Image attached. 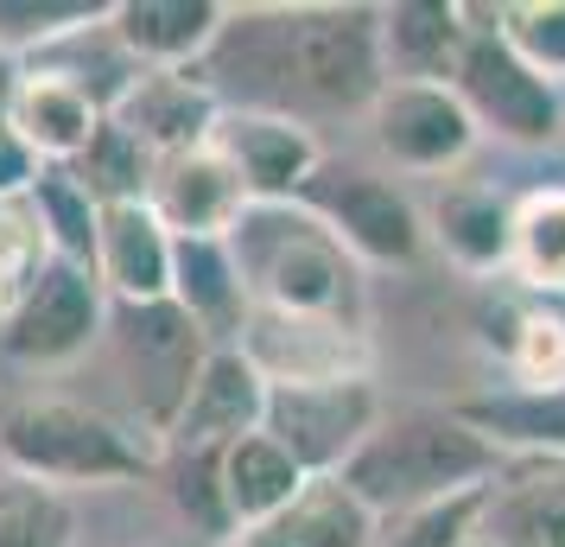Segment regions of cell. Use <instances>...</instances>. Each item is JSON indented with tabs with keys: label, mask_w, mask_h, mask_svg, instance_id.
Returning <instances> with one entry per match:
<instances>
[{
	"label": "cell",
	"mask_w": 565,
	"mask_h": 547,
	"mask_svg": "<svg viewBox=\"0 0 565 547\" xmlns=\"http://www.w3.org/2000/svg\"><path fill=\"white\" fill-rule=\"evenodd\" d=\"M223 0H115L108 32L140 71H198L230 27Z\"/></svg>",
	"instance_id": "obj_14"
},
{
	"label": "cell",
	"mask_w": 565,
	"mask_h": 547,
	"mask_svg": "<svg viewBox=\"0 0 565 547\" xmlns=\"http://www.w3.org/2000/svg\"><path fill=\"white\" fill-rule=\"evenodd\" d=\"M77 172V185L96 198V204H134V198H147L153 191V172H159V159L134 140L115 115H108L103 128H96V140H89V154L71 166Z\"/></svg>",
	"instance_id": "obj_30"
},
{
	"label": "cell",
	"mask_w": 565,
	"mask_h": 547,
	"mask_svg": "<svg viewBox=\"0 0 565 547\" xmlns=\"http://www.w3.org/2000/svg\"><path fill=\"white\" fill-rule=\"evenodd\" d=\"M159 477H172V503H179V516L191 522L204 541H235L216 452H166V471H159Z\"/></svg>",
	"instance_id": "obj_34"
},
{
	"label": "cell",
	"mask_w": 565,
	"mask_h": 547,
	"mask_svg": "<svg viewBox=\"0 0 565 547\" xmlns=\"http://www.w3.org/2000/svg\"><path fill=\"white\" fill-rule=\"evenodd\" d=\"M235 350L260 369L267 389H299V382H356L375 376V344L369 325H343V318H311V313H274L255 306Z\"/></svg>",
	"instance_id": "obj_10"
},
{
	"label": "cell",
	"mask_w": 565,
	"mask_h": 547,
	"mask_svg": "<svg viewBox=\"0 0 565 547\" xmlns=\"http://www.w3.org/2000/svg\"><path fill=\"white\" fill-rule=\"evenodd\" d=\"M509 477V459L458 414V408H387L382 427L369 433L343 484L375 509L382 522L413 516L426 503H445V496L463 491H489Z\"/></svg>",
	"instance_id": "obj_2"
},
{
	"label": "cell",
	"mask_w": 565,
	"mask_h": 547,
	"mask_svg": "<svg viewBox=\"0 0 565 547\" xmlns=\"http://www.w3.org/2000/svg\"><path fill=\"white\" fill-rule=\"evenodd\" d=\"M172 255L179 235L159 223L147 198L134 204H103V235H96V281L115 306H159L172 299Z\"/></svg>",
	"instance_id": "obj_16"
},
{
	"label": "cell",
	"mask_w": 565,
	"mask_h": 547,
	"mask_svg": "<svg viewBox=\"0 0 565 547\" xmlns=\"http://www.w3.org/2000/svg\"><path fill=\"white\" fill-rule=\"evenodd\" d=\"M489 491H463V496H445V503H426V509H413V516H394L382 522V535L375 547H463L489 516Z\"/></svg>",
	"instance_id": "obj_33"
},
{
	"label": "cell",
	"mask_w": 565,
	"mask_h": 547,
	"mask_svg": "<svg viewBox=\"0 0 565 547\" xmlns=\"http://www.w3.org/2000/svg\"><path fill=\"white\" fill-rule=\"evenodd\" d=\"M115 122L153 159H179L191 147H210L223 122V96L204 83V71H140L134 90L115 103Z\"/></svg>",
	"instance_id": "obj_13"
},
{
	"label": "cell",
	"mask_w": 565,
	"mask_h": 547,
	"mask_svg": "<svg viewBox=\"0 0 565 547\" xmlns=\"http://www.w3.org/2000/svg\"><path fill=\"white\" fill-rule=\"evenodd\" d=\"M216 471H223V503H230L235 541L255 535V528H267L274 516H286L311 484L267 433H248V440L223 445V452H216Z\"/></svg>",
	"instance_id": "obj_22"
},
{
	"label": "cell",
	"mask_w": 565,
	"mask_h": 547,
	"mask_svg": "<svg viewBox=\"0 0 565 547\" xmlns=\"http://www.w3.org/2000/svg\"><path fill=\"white\" fill-rule=\"evenodd\" d=\"M495 357L514 376V389H565V313H553L546 299H514L502 306V338Z\"/></svg>",
	"instance_id": "obj_26"
},
{
	"label": "cell",
	"mask_w": 565,
	"mask_h": 547,
	"mask_svg": "<svg viewBox=\"0 0 565 547\" xmlns=\"http://www.w3.org/2000/svg\"><path fill=\"white\" fill-rule=\"evenodd\" d=\"M362 122H369L375 154L413 179H451L483 147V128L470 122L451 83H387Z\"/></svg>",
	"instance_id": "obj_9"
},
{
	"label": "cell",
	"mask_w": 565,
	"mask_h": 547,
	"mask_svg": "<svg viewBox=\"0 0 565 547\" xmlns=\"http://www.w3.org/2000/svg\"><path fill=\"white\" fill-rule=\"evenodd\" d=\"M52 242H45V223H39V210L32 198H13V204H0V325L20 313V299L39 287V274L52 267Z\"/></svg>",
	"instance_id": "obj_32"
},
{
	"label": "cell",
	"mask_w": 565,
	"mask_h": 547,
	"mask_svg": "<svg viewBox=\"0 0 565 547\" xmlns=\"http://www.w3.org/2000/svg\"><path fill=\"white\" fill-rule=\"evenodd\" d=\"M210 147L235 166L248 204H299L311 172L324 166L318 134L299 115H280V108H223Z\"/></svg>",
	"instance_id": "obj_11"
},
{
	"label": "cell",
	"mask_w": 565,
	"mask_h": 547,
	"mask_svg": "<svg viewBox=\"0 0 565 547\" xmlns=\"http://www.w3.org/2000/svg\"><path fill=\"white\" fill-rule=\"evenodd\" d=\"M103 122H108L103 103L89 90H77L64 71H52V64H26V77L7 103V128L20 134V147L39 166H77Z\"/></svg>",
	"instance_id": "obj_17"
},
{
	"label": "cell",
	"mask_w": 565,
	"mask_h": 547,
	"mask_svg": "<svg viewBox=\"0 0 565 547\" xmlns=\"http://www.w3.org/2000/svg\"><path fill=\"white\" fill-rule=\"evenodd\" d=\"M426 249L463 281H502L514 261V198L483 179H438L426 198Z\"/></svg>",
	"instance_id": "obj_12"
},
{
	"label": "cell",
	"mask_w": 565,
	"mask_h": 547,
	"mask_svg": "<svg viewBox=\"0 0 565 547\" xmlns=\"http://www.w3.org/2000/svg\"><path fill=\"white\" fill-rule=\"evenodd\" d=\"M470 45H463V64L451 90L463 96L470 122L483 128V140H502V147H521V154H540V147H559L565 140V90H553L546 77H534L521 57L502 45V32L489 27L483 7H470Z\"/></svg>",
	"instance_id": "obj_6"
},
{
	"label": "cell",
	"mask_w": 565,
	"mask_h": 547,
	"mask_svg": "<svg viewBox=\"0 0 565 547\" xmlns=\"http://www.w3.org/2000/svg\"><path fill=\"white\" fill-rule=\"evenodd\" d=\"M0 471L39 477L52 491H115V484H147L166 471V440L128 414H108L96 401L52 389H26L0 401Z\"/></svg>",
	"instance_id": "obj_1"
},
{
	"label": "cell",
	"mask_w": 565,
	"mask_h": 547,
	"mask_svg": "<svg viewBox=\"0 0 565 547\" xmlns=\"http://www.w3.org/2000/svg\"><path fill=\"white\" fill-rule=\"evenodd\" d=\"M103 350L121 376V389H128V420L147 427L153 440H172L184 401H191V382H198V369L216 344L172 299H159V306H115Z\"/></svg>",
	"instance_id": "obj_4"
},
{
	"label": "cell",
	"mask_w": 565,
	"mask_h": 547,
	"mask_svg": "<svg viewBox=\"0 0 565 547\" xmlns=\"http://www.w3.org/2000/svg\"><path fill=\"white\" fill-rule=\"evenodd\" d=\"M32 210H39V223H45V242H52L57 261H71V267H89L96 274V235H103V204L89 198L77 185L71 166H39V179H32Z\"/></svg>",
	"instance_id": "obj_27"
},
{
	"label": "cell",
	"mask_w": 565,
	"mask_h": 547,
	"mask_svg": "<svg viewBox=\"0 0 565 547\" xmlns=\"http://www.w3.org/2000/svg\"><path fill=\"white\" fill-rule=\"evenodd\" d=\"M255 306L369 325V267L306 204H248L230 235Z\"/></svg>",
	"instance_id": "obj_3"
},
{
	"label": "cell",
	"mask_w": 565,
	"mask_h": 547,
	"mask_svg": "<svg viewBox=\"0 0 565 547\" xmlns=\"http://www.w3.org/2000/svg\"><path fill=\"white\" fill-rule=\"evenodd\" d=\"M299 204L362 261V267H413L426 255V210L413 204L401 185L362 166V159H331L311 172Z\"/></svg>",
	"instance_id": "obj_5"
},
{
	"label": "cell",
	"mask_w": 565,
	"mask_h": 547,
	"mask_svg": "<svg viewBox=\"0 0 565 547\" xmlns=\"http://www.w3.org/2000/svg\"><path fill=\"white\" fill-rule=\"evenodd\" d=\"M103 0H0V52L32 64V57L57 52L64 39L103 27Z\"/></svg>",
	"instance_id": "obj_29"
},
{
	"label": "cell",
	"mask_w": 565,
	"mask_h": 547,
	"mask_svg": "<svg viewBox=\"0 0 565 547\" xmlns=\"http://www.w3.org/2000/svg\"><path fill=\"white\" fill-rule=\"evenodd\" d=\"M502 459H534V465H565V389H483L451 401Z\"/></svg>",
	"instance_id": "obj_21"
},
{
	"label": "cell",
	"mask_w": 565,
	"mask_h": 547,
	"mask_svg": "<svg viewBox=\"0 0 565 547\" xmlns=\"http://www.w3.org/2000/svg\"><path fill=\"white\" fill-rule=\"evenodd\" d=\"M463 547H495V535H489V528H477V535H470Z\"/></svg>",
	"instance_id": "obj_37"
},
{
	"label": "cell",
	"mask_w": 565,
	"mask_h": 547,
	"mask_svg": "<svg viewBox=\"0 0 565 547\" xmlns=\"http://www.w3.org/2000/svg\"><path fill=\"white\" fill-rule=\"evenodd\" d=\"M20 77H26V64L0 52V122H7V103H13V90H20Z\"/></svg>",
	"instance_id": "obj_36"
},
{
	"label": "cell",
	"mask_w": 565,
	"mask_h": 547,
	"mask_svg": "<svg viewBox=\"0 0 565 547\" xmlns=\"http://www.w3.org/2000/svg\"><path fill=\"white\" fill-rule=\"evenodd\" d=\"M483 528L495 535V547H565V465L502 477Z\"/></svg>",
	"instance_id": "obj_25"
},
{
	"label": "cell",
	"mask_w": 565,
	"mask_h": 547,
	"mask_svg": "<svg viewBox=\"0 0 565 547\" xmlns=\"http://www.w3.org/2000/svg\"><path fill=\"white\" fill-rule=\"evenodd\" d=\"M32 179H39V159L20 147V134L0 122V204H13V198H26Z\"/></svg>",
	"instance_id": "obj_35"
},
{
	"label": "cell",
	"mask_w": 565,
	"mask_h": 547,
	"mask_svg": "<svg viewBox=\"0 0 565 547\" xmlns=\"http://www.w3.org/2000/svg\"><path fill=\"white\" fill-rule=\"evenodd\" d=\"M260 414H267L260 369L235 344H216L204 357V369H198V382H191V401H184L166 452H223V445L260 433Z\"/></svg>",
	"instance_id": "obj_15"
},
{
	"label": "cell",
	"mask_w": 565,
	"mask_h": 547,
	"mask_svg": "<svg viewBox=\"0 0 565 547\" xmlns=\"http://www.w3.org/2000/svg\"><path fill=\"white\" fill-rule=\"evenodd\" d=\"M470 32H477V20L458 0H394V7H382L387 83H451Z\"/></svg>",
	"instance_id": "obj_19"
},
{
	"label": "cell",
	"mask_w": 565,
	"mask_h": 547,
	"mask_svg": "<svg viewBox=\"0 0 565 547\" xmlns=\"http://www.w3.org/2000/svg\"><path fill=\"white\" fill-rule=\"evenodd\" d=\"M375 535H382V516L343 477H311L286 516L242 535L235 547H375Z\"/></svg>",
	"instance_id": "obj_23"
},
{
	"label": "cell",
	"mask_w": 565,
	"mask_h": 547,
	"mask_svg": "<svg viewBox=\"0 0 565 547\" xmlns=\"http://www.w3.org/2000/svg\"><path fill=\"white\" fill-rule=\"evenodd\" d=\"M172 306L210 344L242 338L255 299H248V281H242V261H235L230 235H179V255H172Z\"/></svg>",
	"instance_id": "obj_20"
},
{
	"label": "cell",
	"mask_w": 565,
	"mask_h": 547,
	"mask_svg": "<svg viewBox=\"0 0 565 547\" xmlns=\"http://www.w3.org/2000/svg\"><path fill=\"white\" fill-rule=\"evenodd\" d=\"M483 13L534 77L565 90V0H502V7H483Z\"/></svg>",
	"instance_id": "obj_31"
},
{
	"label": "cell",
	"mask_w": 565,
	"mask_h": 547,
	"mask_svg": "<svg viewBox=\"0 0 565 547\" xmlns=\"http://www.w3.org/2000/svg\"><path fill=\"white\" fill-rule=\"evenodd\" d=\"M147 204L159 210V223L172 235H235L242 210H248V191L216 147H191L179 159H159Z\"/></svg>",
	"instance_id": "obj_18"
},
{
	"label": "cell",
	"mask_w": 565,
	"mask_h": 547,
	"mask_svg": "<svg viewBox=\"0 0 565 547\" xmlns=\"http://www.w3.org/2000/svg\"><path fill=\"white\" fill-rule=\"evenodd\" d=\"M509 281L521 293H565V185H540L514 198V261Z\"/></svg>",
	"instance_id": "obj_24"
},
{
	"label": "cell",
	"mask_w": 565,
	"mask_h": 547,
	"mask_svg": "<svg viewBox=\"0 0 565 547\" xmlns=\"http://www.w3.org/2000/svg\"><path fill=\"white\" fill-rule=\"evenodd\" d=\"M0 547H77V496L0 471Z\"/></svg>",
	"instance_id": "obj_28"
},
{
	"label": "cell",
	"mask_w": 565,
	"mask_h": 547,
	"mask_svg": "<svg viewBox=\"0 0 565 547\" xmlns=\"http://www.w3.org/2000/svg\"><path fill=\"white\" fill-rule=\"evenodd\" d=\"M387 395L375 389V376L356 382H299V389H267V414L260 433L280 445L306 477H343L369 433L382 427Z\"/></svg>",
	"instance_id": "obj_7"
},
{
	"label": "cell",
	"mask_w": 565,
	"mask_h": 547,
	"mask_svg": "<svg viewBox=\"0 0 565 547\" xmlns=\"http://www.w3.org/2000/svg\"><path fill=\"white\" fill-rule=\"evenodd\" d=\"M108 313H115V299L103 293V281L89 267L52 261L39 274V287L20 299V313L0 325V357L13 369H26V376L77 369L89 350H103Z\"/></svg>",
	"instance_id": "obj_8"
}]
</instances>
